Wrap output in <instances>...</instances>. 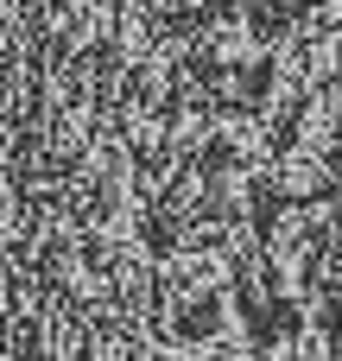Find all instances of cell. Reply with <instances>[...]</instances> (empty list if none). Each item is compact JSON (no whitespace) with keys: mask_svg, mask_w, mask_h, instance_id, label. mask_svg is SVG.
Segmentation results:
<instances>
[{"mask_svg":"<svg viewBox=\"0 0 342 361\" xmlns=\"http://www.w3.org/2000/svg\"><path fill=\"white\" fill-rule=\"evenodd\" d=\"M159 311H165L171 343H209V336H222V324H228V311H222V298H216L209 286H190V292H159Z\"/></svg>","mask_w":342,"mask_h":361,"instance_id":"obj_1","label":"cell"}]
</instances>
